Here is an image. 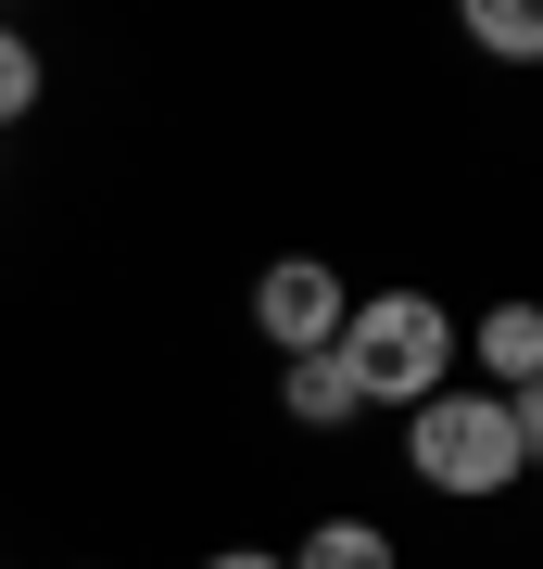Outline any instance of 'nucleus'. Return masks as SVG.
<instances>
[{"mask_svg":"<svg viewBox=\"0 0 543 569\" xmlns=\"http://www.w3.org/2000/svg\"><path fill=\"white\" fill-rule=\"evenodd\" d=\"M505 418H519V468H543V380H531V392H505Z\"/></svg>","mask_w":543,"mask_h":569,"instance_id":"9","label":"nucleus"},{"mask_svg":"<svg viewBox=\"0 0 543 569\" xmlns=\"http://www.w3.org/2000/svg\"><path fill=\"white\" fill-rule=\"evenodd\" d=\"M279 406H291L303 430H342V418H366V392H354L342 355H291V367H279Z\"/></svg>","mask_w":543,"mask_h":569,"instance_id":"5","label":"nucleus"},{"mask_svg":"<svg viewBox=\"0 0 543 569\" xmlns=\"http://www.w3.org/2000/svg\"><path fill=\"white\" fill-rule=\"evenodd\" d=\"M467 51H493V63H543V0H467Z\"/></svg>","mask_w":543,"mask_h":569,"instance_id":"7","label":"nucleus"},{"mask_svg":"<svg viewBox=\"0 0 543 569\" xmlns=\"http://www.w3.org/2000/svg\"><path fill=\"white\" fill-rule=\"evenodd\" d=\"M202 569H279V557H265V545H215V557H202Z\"/></svg>","mask_w":543,"mask_h":569,"instance_id":"10","label":"nucleus"},{"mask_svg":"<svg viewBox=\"0 0 543 569\" xmlns=\"http://www.w3.org/2000/svg\"><path fill=\"white\" fill-rule=\"evenodd\" d=\"M26 114H39V51L0 26V127H26Z\"/></svg>","mask_w":543,"mask_h":569,"instance_id":"8","label":"nucleus"},{"mask_svg":"<svg viewBox=\"0 0 543 569\" xmlns=\"http://www.w3.org/2000/svg\"><path fill=\"white\" fill-rule=\"evenodd\" d=\"M455 355H481V392L543 380V305H481V329H455Z\"/></svg>","mask_w":543,"mask_h":569,"instance_id":"4","label":"nucleus"},{"mask_svg":"<svg viewBox=\"0 0 543 569\" xmlns=\"http://www.w3.org/2000/svg\"><path fill=\"white\" fill-rule=\"evenodd\" d=\"M404 468H418L443 507H493L505 481H531L519 468V418H505V392H430V406H404Z\"/></svg>","mask_w":543,"mask_h":569,"instance_id":"1","label":"nucleus"},{"mask_svg":"<svg viewBox=\"0 0 543 569\" xmlns=\"http://www.w3.org/2000/svg\"><path fill=\"white\" fill-rule=\"evenodd\" d=\"M342 367L366 406H430V392H455V317L430 291H366L342 317Z\"/></svg>","mask_w":543,"mask_h":569,"instance_id":"2","label":"nucleus"},{"mask_svg":"<svg viewBox=\"0 0 543 569\" xmlns=\"http://www.w3.org/2000/svg\"><path fill=\"white\" fill-rule=\"evenodd\" d=\"M342 317H354V291L329 279L316 253H279V266L253 279V329L279 342V367H291V355H342Z\"/></svg>","mask_w":543,"mask_h":569,"instance_id":"3","label":"nucleus"},{"mask_svg":"<svg viewBox=\"0 0 543 569\" xmlns=\"http://www.w3.org/2000/svg\"><path fill=\"white\" fill-rule=\"evenodd\" d=\"M279 569H404V557H392V531H380V519H316Z\"/></svg>","mask_w":543,"mask_h":569,"instance_id":"6","label":"nucleus"}]
</instances>
